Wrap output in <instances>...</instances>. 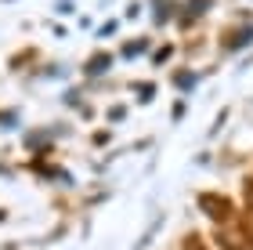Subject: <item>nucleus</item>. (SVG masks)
<instances>
[{
  "instance_id": "nucleus-8",
  "label": "nucleus",
  "mask_w": 253,
  "mask_h": 250,
  "mask_svg": "<svg viewBox=\"0 0 253 250\" xmlns=\"http://www.w3.org/2000/svg\"><path fill=\"white\" fill-rule=\"evenodd\" d=\"M174 84H181V87H192V84H195V76H192V73H181V76H174Z\"/></svg>"
},
{
  "instance_id": "nucleus-1",
  "label": "nucleus",
  "mask_w": 253,
  "mask_h": 250,
  "mask_svg": "<svg viewBox=\"0 0 253 250\" xmlns=\"http://www.w3.org/2000/svg\"><path fill=\"white\" fill-rule=\"evenodd\" d=\"M199 207H203L206 214H210V218H213L217 225H224V221L235 214L232 200H228V196H217V192H203V196H199Z\"/></svg>"
},
{
  "instance_id": "nucleus-4",
  "label": "nucleus",
  "mask_w": 253,
  "mask_h": 250,
  "mask_svg": "<svg viewBox=\"0 0 253 250\" xmlns=\"http://www.w3.org/2000/svg\"><path fill=\"white\" fill-rule=\"evenodd\" d=\"M109 62H112V54H94V58L87 62V73H94V76H98V73H105V65H109Z\"/></svg>"
},
{
  "instance_id": "nucleus-6",
  "label": "nucleus",
  "mask_w": 253,
  "mask_h": 250,
  "mask_svg": "<svg viewBox=\"0 0 253 250\" xmlns=\"http://www.w3.org/2000/svg\"><path fill=\"white\" fill-rule=\"evenodd\" d=\"M243 196H246V207L253 210V178H246V181H243Z\"/></svg>"
},
{
  "instance_id": "nucleus-3",
  "label": "nucleus",
  "mask_w": 253,
  "mask_h": 250,
  "mask_svg": "<svg viewBox=\"0 0 253 250\" xmlns=\"http://www.w3.org/2000/svg\"><path fill=\"white\" fill-rule=\"evenodd\" d=\"M217 243H221L224 250H250V243L235 240V236H228V232H217Z\"/></svg>"
},
{
  "instance_id": "nucleus-2",
  "label": "nucleus",
  "mask_w": 253,
  "mask_h": 250,
  "mask_svg": "<svg viewBox=\"0 0 253 250\" xmlns=\"http://www.w3.org/2000/svg\"><path fill=\"white\" fill-rule=\"evenodd\" d=\"M250 40H253V26H243L239 33H224V48L228 51H243Z\"/></svg>"
},
{
  "instance_id": "nucleus-5",
  "label": "nucleus",
  "mask_w": 253,
  "mask_h": 250,
  "mask_svg": "<svg viewBox=\"0 0 253 250\" xmlns=\"http://www.w3.org/2000/svg\"><path fill=\"white\" fill-rule=\"evenodd\" d=\"M185 250H206V243H203V236H185Z\"/></svg>"
},
{
  "instance_id": "nucleus-7",
  "label": "nucleus",
  "mask_w": 253,
  "mask_h": 250,
  "mask_svg": "<svg viewBox=\"0 0 253 250\" xmlns=\"http://www.w3.org/2000/svg\"><path fill=\"white\" fill-rule=\"evenodd\" d=\"M203 7H210V0H192V4H188V18H195Z\"/></svg>"
}]
</instances>
